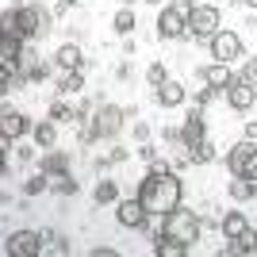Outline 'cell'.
<instances>
[{
    "mask_svg": "<svg viewBox=\"0 0 257 257\" xmlns=\"http://www.w3.org/2000/svg\"><path fill=\"white\" fill-rule=\"evenodd\" d=\"M184 200V184H181V173L169 169V165H154L139 184V204L146 207L150 219H165L173 207H181Z\"/></svg>",
    "mask_w": 257,
    "mask_h": 257,
    "instance_id": "6da1fadb",
    "label": "cell"
},
{
    "mask_svg": "<svg viewBox=\"0 0 257 257\" xmlns=\"http://www.w3.org/2000/svg\"><path fill=\"white\" fill-rule=\"evenodd\" d=\"M200 230H204V223H200V215L188 211V207H173V211L161 219V234H169V238H177V242H184L188 249L200 242Z\"/></svg>",
    "mask_w": 257,
    "mask_h": 257,
    "instance_id": "7a4b0ae2",
    "label": "cell"
},
{
    "mask_svg": "<svg viewBox=\"0 0 257 257\" xmlns=\"http://www.w3.org/2000/svg\"><path fill=\"white\" fill-rule=\"evenodd\" d=\"M123 119H127L123 107L100 104V107H92V119H88V127H85L81 139H85V142H92V139H115L119 131H123Z\"/></svg>",
    "mask_w": 257,
    "mask_h": 257,
    "instance_id": "3957f363",
    "label": "cell"
},
{
    "mask_svg": "<svg viewBox=\"0 0 257 257\" xmlns=\"http://www.w3.org/2000/svg\"><path fill=\"white\" fill-rule=\"evenodd\" d=\"M16 16H20V35H23V43H35V39H43V35L54 31V12L43 8V4H20V8H16Z\"/></svg>",
    "mask_w": 257,
    "mask_h": 257,
    "instance_id": "277c9868",
    "label": "cell"
},
{
    "mask_svg": "<svg viewBox=\"0 0 257 257\" xmlns=\"http://www.w3.org/2000/svg\"><path fill=\"white\" fill-rule=\"evenodd\" d=\"M219 27H223V16H219V8H211V4H196V8L188 12V39H196V43H207Z\"/></svg>",
    "mask_w": 257,
    "mask_h": 257,
    "instance_id": "5b68a950",
    "label": "cell"
},
{
    "mask_svg": "<svg viewBox=\"0 0 257 257\" xmlns=\"http://www.w3.org/2000/svg\"><path fill=\"white\" fill-rule=\"evenodd\" d=\"M226 169L234 173V177H249V181H257V142L242 139L230 146V154H226Z\"/></svg>",
    "mask_w": 257,
    "mask_h": 257,
    "instance_id": "8992f818",
    "label": "cell"
},
{
    "mask_svg": "<svg viewBox=\"0 0 257 257\" xmlns=\"http://www.w3.org/2000/svg\"><path fill=\"white\" fill-rule=\"evenodd\" d=\"M46 249V238L39 230H12L4 238V253L8 257H39Z\"/></svg>",
    "mask_w": 257,
    "mask_h": 257,
    "instance_id": "52a82bcc",
    "label": "cell"
},
{
    "mask_svg": "<svg viewBox=\"0 0 257 257\" xmlns=\"http://www.w3.org/2000/svg\"><path fill=\"white\" fill-rule=\"evenodd\" d=\"M207 46H211V58L223 62V65H230V62L242 58V39H238L234 31H226V27H219V31L207 39Z\"/></svg>",
    "mask_w": 257,
    "mask_h": 257,
    "instance_id": "ba28073f",
    "label": "cell"
},
{
    "mask_svg": "<svg viewBox=\"0 0 257 257\" xmlns=\"http://www.w3.org/2000/svg\"><path fill=\"white\" fill-rule=\"evenodd\" d=\"M158 35H161V39H169V43L188 39V12H181L177 4L161 8V16H158Z\"/></svg>",
    "mask_w": 257,
    "mask_h": 257,
    "instance_id": "9c48e42d",
    "label": "cell"
},
{
    "mask_svg": "<svg viewBox=\"0 0 257 257\" xmlns=\"http://www.w3.org/2000/svg\"><path fill=\"white\" fill-rule=\"evenodd\" d=\"M146 219H150V215H146V207L139 204V196H135V200H115V223L119 226H127V230H142Z\"/></svg>",
    "mask_w": 257,
    "mask_h": 257,
    "instance_id": "30bf717a",
    "label": "cell"
},
{
    "mask_svg": "<svg viewBox=\"0 0 257 257\" xmlns=\"http://www.w3.org/2000/svg\"><path fill=\"white\" fill-rule=\"evenodd\" d=\"M223 96H226V104L234 107V111H249V107L257 104V88H253V85H246L242 77H234V81L223 88Z\"/></svg>",
    "mask_w": 257,
    "mask_h": 257,
    "instance_id": "8fae6325",
    "label": "cell"
},
{
    "mask_svg": "<svg viewBox=\"0 0 257 257\" xmlns=\"http://www.w3.org/2000/svg\"><path fill=\"white\" fill-rule=\"evenodd\" d=\"M31 127L35 123L23 115V111H16V107H12L8 115H0V139L4 142H20L23 135H31Z\"/></svg>",
    "mask_w": 257,
    "mask_h": 257,
    "instance_id": "7c38bea8",
    "label": "cell"
},
{
    "mask_svg": "<svg viewBox=\"0 0 257 257\" xmlns=\"http://www.w3.org/2000/svg\"><path fill=\"white\" fill-rule=\"evenodd\" d=\"M154 100H158V107L173 111V107H181L184 100H188V88H184L181 81H165V85H158V88H154Z\"/></svg>",
    "mask_w": 257,
    "mask_h": 257,
    "instance_id": "4fadbf2b",
    "label": "cell"
},
{
    "mask_svg": "<svg viewBox=\"0 0 257 257\" xmlns=\"http://www.w3.org/2000/svg\"><path fill=\"white\" fill-rule=\"evenodd\" d=\"M16 73H20V85H31V81H43V77L50 73V65L39 62L31 50H23V58L16 62Z\"/></svg>",
    "mask_w": 257,
    "mask_h": 257,
    "instance_id": "5bb4252c",
    "label": "cell"
},
{
    "mask_svg": "<svg viewBox=\"0 0 257 257\" xmlns=\"http://www.w3.org/2000/svg\"><path fill=\"white\" fill-rule=\"evenodd\" d=\"M200 139H207V123H204V111L192 107L188 119H184V127H181V146H196Z\"/></svg>",
    "mask_w": 257,
    "mask_h": 257,
    "instance_id": "9a60e30c",
    "label": "cell"
},
{
    "mask_svg": "<svg viewBox=\"0 0 257 257\" xmlns=\"http://www.w3.org/2000/svg\"><path fill=\"white\" fill-rule=\"evenodd\" d=\"M54 62H58L62 73H73V69H85V54H81V46H77V43H65V46H58Z\"/></svg>",
    "mask_w": 257,
    "mask_h": 257,
    "instance_id": "2e32d148",
    "label": "cell"
},
{
    "mask_svg": "<svg viewBox=\"0 0 257 257\" xmlns=\"http://www.w3.org/2000/svg\"><path fill=\"white\" fill-rule=\"evenodd\" d=\"M200 81L223 92V88L230 85V81H234V73H230V65H223V62H211V65H204V69H200Z\"/></svg>",
    "mask_w": 257,
    "mask_h": 257,
    "instance_id": "e0dca14e",
    "label": "cell"
},
{
    "mask_svg": "<svg viewBox=\"0 0 257 257\" xmlns=\"http://www.w3.org/2000/svg\"><path fill=\"white\" fill-rule=\"evenodd\" d=\"M31 139H35V146H39V150L58 146V123H54V119H39V123L31 127Z\"/></svg>",
    "mask_w": 257,
    "mask_h": 257,
    "instance_id": "ac0fdd59",
    "label": "cell"
},
{
    "mask_svg": "<svg viewBox=\"0 0 257 257\" xmlns=\"http://www.w3.org/2000/svg\"><path fill=\"white\" fill-rule=\"evenodd\" d=\"M226 196L234 200V204H249L257 196V181H249V177H234V181L226 184Z\"/></svg>",
    "mask_w": 257,
    "mask_h": 257,
    "instance_id": "d6986e66",
    "label": "cell"
},
{
    "mask_svg": "<svg viewBox=\"0 0 257 257\" xmlns=\"http://www.w3.org/2000/svg\"><path fill=\"white\" fill-rule=\"evenodd\" d=\"M219 230H223V238H238V234H246V230H249L246 211H226L223 219H219Z\"/></svg>",
    "mask_w": 257,
    "mask_h": 257,
    "instance_id": "ffe728a7",
    "label": "cell"
},
{
    "mask_svg": "<svg viewBox=\"0 0 257 257\" xmlns=\"http://www.w3.org/2000/svg\"><path fill=\"white\" fill-rule=\"evenodd\" d=\"M39 169H43L46 177H58V173H69V158H65L62 150H54V146H50V150L43 154V161H39Z\"/></svg>",
    "mask_w": 257,
    "mask_h": 257,
    "instance_id": "44dd1931",
    "label": "cell"
},
{
    "mask_svg": "<svg viewBox=\"0 0 257 257\" xmlns=\"http://www.w3.org/2000/svg\"><path fill=\"white\" fill-rule=\"evenodd\" d=\"M154 253H158V257H184L188 246L177 242V238H169V234H158V238H154Z\"/></svg>",
    "mask_w": 257,
    "mask_h": 257,
    "instance_id": "7402d4cb",
    "label": "cell"
},
{
    "mask_svg": "<svg viewBox=\"0 0 257 257\" xmlns=\"http://www.w3.org/2000/svg\"><path fill=\"white\" fill-rule=\"evenodd\" d=\"M184 154H188L192 165H207V161H215V142L211 139H200L196 146H184Z\"/></svg>",
    "mask_w": 257,
    "mask_h": 257,
    "instance_id": "603a6c76",
    "label": "cell"
},
{
    "mask_svg": "<svg viewBox=\"0 0 257 257\" xmlns=\"http://www.w3.org/2000/svg\"><path fill=\"white\" fill-rule=\"evenodd\" d=\"M23 50H27V43H23V39H0V62L16 65V62L23 58Z\"/></svg>",
    "mask_w": 257,
    "mask_h": 257,
    "instance_id": "cb8c5ba5",
    "label": "cell"
},
{
    "mask_svg": "<svg viewBox=\"0 0 257 257\" xmlns=\"http://www.w3.org/2000/svg\"><path fill=\"white\" fill-rule=\"evenodd\" d=\"M0 39H23V35H20V16H16V8H4V12H0Z\"/></svg>",
    "mask_w": 257,
    "mask_h": 257,
    "instance_id": "d4e9b609",
    "label": "cell"
},
{
    "mask_svg": "<svg viewBox=\"0 0 257 257\" xmlns=\"http://www.w3.org/2000/svg\"><path fill=\"white\" fill-rule=\"evenodd\" d=\"M81 88H85V77H81V69H73V73H62V77H58V92H62V96H77Z\"/></svg>",
    "mask_w": 257,
    "mask_h": 257,
    "instance_id": "484cf974",
    "label": "cell"
},
{
    "mask_svg": "<svg viewBox=\"0 0 257 257\" xmlns=\"http://www.w3.org/2000/svg\"><path fill=\"white\" fill-rule=\"evenodd\" d=\"M92 200H96V204H115V200H119V184L115 181H96Z\"/></svg>",
    "mask_w": 257,
    "mask_h": 257,
    "instance_id": "4316f807",
    "label": "cell"
},
{
    "mask_svg": "<svg viewBox=\"0 0 257 257\" xmlns=\"http://www.w3.org/2000/svg\"><path fill=\"white\" fill-rule=\"evenodd\" d=\"M111 27H115V35H131V31H135V12H131V4L111 16Z\"/></svg>",
    "mask_w": 257,
    "mask_h": 257,
    "instance_id": "83f0119b",
    "label": "cell"
},
{
    "mask_svg": "<svg viewBox=\"0 0 257 257\" xmlns=\"http://www.w3.org/2000/svg\"><path fill=\"white\" fill-rule=\"evenodd\" d=\"M50 188H54L58 196H73V192H77L73 173H58V177H50Z\"/></svg>",
    "mask_w": 257,
    "mask_h": 257,
    "instance_id": "f1b7e54d",
    "label": "cell"
},
{
    "mask_svg": "<svg viewBox=\"0 0 257 257\" xmlns=\"http://www.w3.org/2000/svg\"><path fill=\"white\" fill-rule=\"evenodd\" d=\"M46 188H50V177H46V173L39 169V173L31 177V181L23 184V196H39V192H46Z\"/></svg>",
    "mask_w": 257,
    "mask_h": 257,
    "instance_id": "f546056e",
    "label": "cell"
},
{
    "mask_svg": "<svg viewBox=\"0 0 257 257\" xmlns=\"http://www.w3.org/2000/svg\"><path fill=\"white\" fill-rule=\"evenodd\" d=\"M50 119H54V123H65V119H77V111L65 104V100H54V104H50Z\"/></svg>",
    "mask_w": 257,
    "mask_h": 257,
    "instance_id": "4dcf8cb0",
    "label": "cell"
},
{
    "mask_svg": "<svg viewBox=\"0 0 257 257\" xmlns=\"http://www.w3.org/2000/svg\"><path fill=\"white\" fill-rule=\"evenodd\" d=\"M146 81H150V88L165 85V81H169V69H165V65H161V62H154L150 69H146Z\"/></svg>",
    "mask_w": 257,
    "mask_h": 257,
    "instance_id": "1f68e13d",
    "label": "cell"
},
{
    "mask_svg": "<svg viewBox=\"0 0 257 257\" xmlns=\"http://www.w3.org/2000/svg\"><path fill=\"white\" fill-rule=\"evenodd\" d=\"M242 81H246V85H253L257 88V58H246V62H242Z\"/></svg>",
    "mask_w": 257,
    "mask_h": 257,
    "instance_id": "d6a6232c",
    "label": "cell"
},
{
    "mask_svg": "<svg viewBox=\"0 0 257 257\" xmlns=\"http://www.w3.org/2000/svg\"><path fill=\"white\" fill-rule=\"evenodd\" d=\"M8 150H12V142H4V139H0V177L8 173Z\"/></svg>",
    "mask_w": 257,
    "mask_h": 257,
    "instance_id": "836d02e7",
    "label": "cell"
},
{
    "mask_svg": "<svg viewBox=\"0 0 257 257\" xmlns=\"http://www.w3.org/2000/svg\"><path fill=\"white\" fill-rule=\"evenodd\" d=\"M238 238L246 242V249H249V253H257V230H253V226H249L246 234H238Z\"/></svg>",
    "mask_w": 257,
    "mask_h": 257,
    "instance_id": "e575fe53",
    "label": "cell"
},
{
    "mask_svg": "<svg viewBox=\"0 0 257 257\" xmlns=\"http://www.w3.org/2000/svg\"><path fill=\"white\" fill-rule=\"evenodd\" d=\"M135 139H139V142H150V123H135Z\"/></svg>",
    "mask_w": 257,
    "mask_h": 257,
    "instance_id": "d590c367",
    "label": "cell"
},
{
    "mask_svg": "<svg viewBox=\"0 0 257 257\" xmlns=\"http://www.w3.org/2000/svg\"><path fill=\"white\" fill-rule=\"evenodd\" d=\"M242 135H246L249 142H257V119H249V123H246V131H242Z\"/></svg>",
    "mask_w": 257,
    "mask_h": 257,
    "instance_id": "8d00e7d4",
    "label": "cell"
},
{
    "mask_svg": "<svg viewBox=\"0 0 257 257\" xmlns=\"http://www.w3.org/2000/svg\"><path fill=\"white\" fill-rule=\"evenodd\" d=\"M92 257H115V249L111 246H92Z\"/></svg>",
    "mask_w": 257,
    "mask_h": 257,
    "instance_id": "74e56055",
    "label": "cell"
},
{
    "mask_svg": "<svg viewBox=\"0 0 257 257\" xmlns=\"http://www.w3.org/2000/svg\"><path fill=\"white\" fill-rule=\"evenodd\" d=\"M173 4H177V8H181V12H192V8H196L192 0H173Z\"/></svg>",
    "mask_w": 257,
    "mask_h": 257,
    "instance_id": "f35d334b",
    "label": "cell"
},
{
    "mask_svg": "<svg viewBox=\"0 0 257 257\" xmlns=\"http://www.w3.org/2000/svg\"><path fill=\"white\" fill-rule=\"evenodd\" d=\"M8 111H12V104H8V100H0V115H8Z\"/></svg>",
    "mask_w": 257,
    "mask_h": 257,
    "instance_id": "ab89813d",
    "label": "cell"
},
{
    "mask_svg": "<svg viewBox=\"0 0 257 257\" xmlns=\"http://www.w3.org/2000/svg\"><path fill=\"white\" fill-rule=\"evenodd\" d=\"M127 4H161V0H127Z\"/></svg>",
    "mask_w": 257,
    "mask_h": 257,
    "instance_id": "60d3db41",
    "label": "cell"
},
{
    "mask_svg": "<svg viewBox=\"0 0 257 257\" xmlns=\"http://www.w3.org/2000/svg\"><path fill=\"white\" fill-rule=\"evenodd\" d=\"M242 4H249V8H253V12H257V0H242Z\"/></svg>",
    "mask_w": 257,
    "mask_h": 257,
    "instance_id": "b9f144b4",
    "label": "cell"
}]
</instances>
